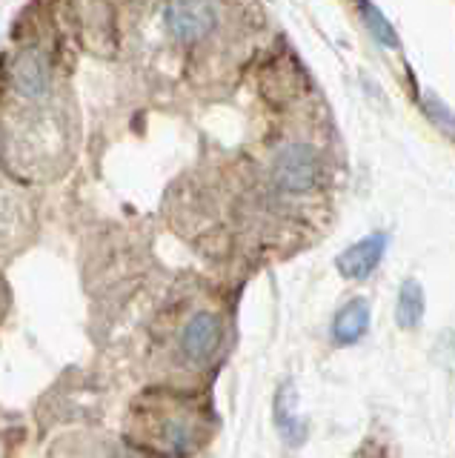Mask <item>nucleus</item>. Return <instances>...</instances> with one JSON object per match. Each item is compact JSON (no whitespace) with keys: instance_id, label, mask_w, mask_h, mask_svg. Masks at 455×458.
I'll return each instance as SVG.
<instances>
[{"instance_id":"f257e3e1","label":"nucleus","mask_w":455,"mask_h":458,"mask_svg":"<svg viewBox=\"0 0 455 458\" xmlns=\"http://www.w3.org/2000/svg\"><path fill=\"white\" fill-rule=\"evenodd\" d=\"M321 152L309 143H287L275 155L273 175L287 192H309L321 181Z\"/></svg>"},{"instance_id":"0eeeda50","label":"nucleus","mask_w":455,"mask_h":458,"mask_svg":"<svg viewBox=\"0 0 455 458\" xmlns=\"http://www.w3.org/2000/svg\"><path fill=\"white\" fill-rule=\"evenodd\" d=\"M275 421H278L283 441L292 444V447H298V444L307 438V427L298 421V415H295V386L290 381L283 384L275 395Z\"/></svg>"},{"instance_id":"6e6552de","label":"nucleus","mask_w":455,"mask_h":458,"mask_svg":"<svg viewBox=\"0 0 455 458\" xmlns=\"http://www.w3.org/2000/svg\"><path fill=\"white\" fill-rule=\"evenodd\" d=\"M426 310V298H424V286L416 278H407L398 290V304H395V321L404 329H416L424 318Z\"/></svg>"},{"instance_id":"9d476101","label":"nucleus","mask_w":455,"mask_h":458,"mask_svg":"<svg viewBox=\"0 0 455 458\" xmlns=\"http://www.w3.org/2000/svg\"><path fill=\"white\" fill-rule=\"evenodd\" d=\"M426 112H430L435 121H441L447 129H452V132H455V114H452L444 104H441V100H435L433 95L426 98Z\"/></svg>"},{"instance_id":"f03ea898","label":"nucleus","mask_w":455,"mask_h":458,"mask_svg":"<svg viewBox=\"0 0 455 458\" xmlns=\"http://www.w3.org/2000/svg\"><path fill=\"white\" fill-rule=\"evenodd\" d=\"M164 21L169 35L181 43H195L212 32L215 26V6L198 4V0H183V4H169L164 9Z\"/></svg>"},{"instance_id":"423d86ee","label":"nucleus","mask_w":455,"mask_h":458,"mask_svg":"<svg viewBox=\"0 0 455 458\" xmlns=\"http://www.w3.org/2000/svg\"><path fill=\"white\" fill-rule=\"evenodd\" d=\"M367 329H369V301L352 298L335 312L333 341L338 347H350V344H358L367 335Z\"/></svg>"},{"instance_id":"39448f33","label":"nucleus","mask_w":455,"mask_h":458,"mask_svg":"<svg viewBox=\"0 0 455 458\" xmlns=\"http://www.w3.org/2000/svg\"><path fill=\"white\" fill-rule=\"evenodd\" d=\"M390 235L387 233H369L367 238L355 241L352 247H347L335 258V267L344 278L350 281H364L375 272V267L383 261V252H387Z\"/></svg>"},{"instance_id":"20e7f679","label":"nucleus","mask_w":455,"mask_h":458,"mask_svg":"<svg viewBox=\"0 0 455 458\" xmlns=\"http://www.w3.org/2000/svg\"><path fill=\"white\" fill-rule=\"evenodd\" d=\"M12 86L26 100H44L52 89V66L40 49H23L12 64Z\"/></svg>"},{"instance_id":"7ed1b4c3","label":"nucleus","mask_w":455,"mask_h":458,"mask_svg":"<svg viewBox=\"0 0 455 458\" xmlns=\"http://www.w3.org/2000/svg\"><path fill=\"white\" fill-rule=\"evenodd\" d=\"M223 338V324L215 312H198L181 333V352L192 364H206L218 352Z\"/></svg>"},{"instance_id":"1a4fd4ad","label":"nucleus","mask_w":455,"mask_h":458,"mask_svg":"<svg viewBox=\"0 0 455 458\" xmlns=\"http://www.w3.org/2000/svg\"><path fill=\"white\" fill-rule=\"evenodd\" d=\"M358 9H361V14H364L367 29H369V32H373V38L381 43V47L395 49V47H398V35H395L392 23L381 14V9H378V6H369V4H361Z\"/></svg>"}]
</instances>
